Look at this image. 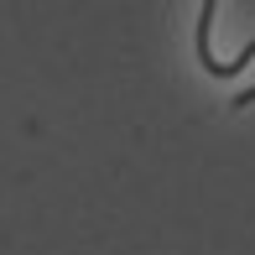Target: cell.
<instances>
[{"label":"cell","mask_w":255,"mask_h":255,"mask_svg":"<svg viewBox=\"0 0 255 255\" xmlns=\"http://www.w3.org/2000/svg\"><path fill=\"white\" fill-rule=\"evenodd\" d=\"M214 10H219V0H203V10H198V63H203V73H214V78H229V73H240V68H245L250 57H255V42H250V47H245V52L235 57V63L214 57V47H208V37H214ZM235 104L245 110V104H255V94L245 89V94H240Z\"/></svg>","instance_id":"obj_1"}]
</instances>
